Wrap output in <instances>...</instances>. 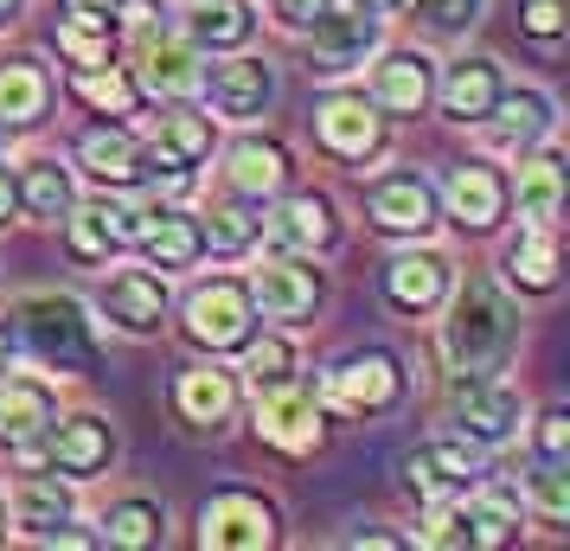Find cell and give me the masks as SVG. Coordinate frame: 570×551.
Listing matches in <instances>:
<instances>
[{"mask_svg":"<svg viewBox=\"0 0 570 551\" xmlns=\"http://www.w3.org/2000/svg\"><path fill=\"white\" fill-rule=\"evenodd\" d=\"M519 346V315L513 302L493 289L488 276H468L455 302H449V321H442V353L455 372H500Z\"/></svg>","mask_w":570,"mask_h":551,"instance_id":"1","label":"cell"},{"mask_svg":"<svg viewBox=\"0 0 570 551\" xmlns=\"http://www.w3.org/2000/svg\"><path fill=\"white\" fill-rule=\"evenodd\" d=\"M20 341L32 346V360H46L52 372H90L104 360V341H97V321L83 315L78 295H27L20 302Z\"/></svg>","mask_w":570,"mask_h":551,"instance_id":"2","label":"cell"},{"mask_svg":"<svg viewBox=\"0 0 570 551\" xmlns=\"http://www.w3.org/2000/svg\"><path fill=\"white\" fill-rule=\"evenodd\" d=\"M404 360L385 353V346H360V353H346L340 366H327L321 378V404L340 411V417H385L404 404Z\"/></svg>","mask_w":570,"mask_h":551,"instance_id":"3","label":"cell"},{"mask_svg":"<svg viewBox=\"0 0 570 551\" xmlns=\"http://www.w3.org/2000/svg\"><path fill=\"white\" fill-rule=\"evenodd\" d=\"M257 334V302H250V283H232V276H212L186 295V341L199 353H232Z\"/></svg>","mask_w":570,"mask_h":551,"instance_id":"4","label":"cell"},{"mask_svg":"<svg viewBox=\"0 0 570 551\" xmlns=\"http://www.w3.org/2000/svg\"><path fill=\"white\" fill-rule=\"evenodd\" d=\"M449 423L462 430L468 443H507L525 423V404L493 372H455V385H449Z\"/></svg>","mask_w":570,"mask_h":551,"instance_id":"5","label":"cell"},{"mask_svg":"<svg viewBox=\"0 0 570 551\" xmlns=\"http://www.w3.org/2000/svg\"><path fill=\"white\" fill-rule=\"evenodd\" d=\"M365 211H372V225L391 237H430L442 225V199L436 186L423 180L416 167H391L379 180L365 186Z\"/></svg>","mask_w":570,"mask_h":551,"instance_id":"6","label":"cell"},{"mask_svg":"<svg viewBox=\"0 0 570 551\" xmlns=\"http://www.w3.org/2000/svg\"><path fill=\"white\" fill-rule=\"evenodd\" d=\"M379 39H385V13H372V7H346V13H340V7H327L308 27L314 71H321V78L360 71L365 58H379Z\"/></svg>","mask_w":570,"mask_h":551,"instance_id":"7","label":"cell"},{"mask_svg":"<svg viewBox=\"0 0 570 551\" xmlns=\"http://www.w3.org/2000/svg\"><path fill=\"white\" fill-rule=\"evenodd\" d=\"M199 545L218 551H263L276 545V506L250 488H225L199 506Z\"/></svg>","mask_w":570,"mask_h":551,"instance_id":"8","label":"cell"},{"mask_svg":"<svg viewBox=\"0 0 570 551\" xmlns=\"http://www.w3.org/2000/svg\"><path fill=\"white\" fill-rule=\"evenodd\" d=\"M39 455H46V469H52V474L90 481V474L109 469V455H116V430H109V417H97V411L52 417V430L39 436Z\"/></svg>","mask_w":570,"mask_h":551,"instance_id":"9","label":"cell"},{"mask_svg":"<svg viewBox=\"0 0 570 551\" xmlns=\"http://www.w3.org/2000/svg\"><path fill=\"white\" fill-rule=\"evenodd\" d=\"M314 135L334 160H353V167L385 155V116H379L372 97H327L314 109Z\"/></svg>","mask_w":570,"mask_h":551,"instance_id":"10","label":"cell"},{"mask_svg":"<svg viewBox=\"0 0 570 551\" xmlns=\"http://www.w3.org/2000/svg\"><path fill=\"white\" fill-rule=\"evenodd\" d=\"M481 481V455L468 436H436V443H416L404 455V488L416 500H449V494H468Z\"/></svg>","mask_w":570,"mask_h":551,"instance_id":"11","label":"cell"},{"mask_svg":"<svg viewBox=\"0 0 570 551\" xmlns=\"http://www.w3.org/2000/svg\"><path fill=\"white\" fill-rule=\"evenodd\" d=\"M442 206H449V218L462 232H493L507 218V206H513V180L493 160H462L449 174V186H442Z\"/></svg>","mask_w":570,"mask_h":551,"instance_id":"12","label":"cell"},{"mask_svg":"<svg viewBox=\"0 0 570 551\" xmlns=\"http://www.w3.org/2000/svg\"><path fill=\"white\" fill-rule=\"evenodd\" d=\"M250 302H257L269 321H308L314 302H321V269H314L302 250H276L250 276Z\"/></svg>","mask_w":570,"mask_h":551,"instance_id":"13","label":"cell"},{"mask_svg":"<svg viewBox=\"0 0 570 551\" xmlns=\"http://www.w3.org/2000/svg\"><path fill=\"white\" fill-rule=\"evenodd\" d=\"M212 141H218L212 116H199V109H174V116H160L155 148H141V174H167L174 186H186L193 180V167L212 155Z\"/></svg>","mask_w":570,"mask_h":551,"instance_id":"14","label":"cell"},{"mask_svg":"<svg viewBox=\"0 0 570 551\" xmlns=\"http://www.w3.org/2000/svg\"><path fill=\"white\" fill-rule=\"evenodd\" d=\"M135 232H141V211L122 206V199H90V206L65 211V237H71V257L83 263H109L116 250H129Z\"/></svg>","mask_w":570,"mask_h":551,"instance_id":"15","label":"cell"},{"mask_svg":"<svg viewBox=\"0 0 570 551\" xmlns=\"http://www.w3.org/2000/svg\"><path fill=\"white\" fill-rule=\"evenodd\" d=\"M263 237H269V250H327L340 237V218H334V199L327 193H288L283 206L263 218Z\"/></svg>","mask_w":570,"mask_h":551,"instance_id":"16","label":"cell"},{"mask_svg":"<svg viewBox=\"0 0 570 551\" xmlns=\"http://www.w3.org/2000/svg\"><path fill=\"white\" fill-rule=\"evenodd\" d=\"M97 308L122 334H160V321H167V276H155V269H116L97 289Z\"/></svg>","mask_w":570,"mask_h":551,"instance_id":"17","label":"cell"},{"mask_svg":"<svg viewBox=\"0 0 570 551\" xmlns=\"http://www.w3.org/2000/svg\"><path fill=\"white\" fill-rule=\"evenodd\" d=\"M500 90H507L500 65H493L488 52H462L436 78V104H442L449 122H488V109L500 104Z\"/></svg>","mask_w":570,"mask_h":551,"instance_id":"18","label":"cell"},{"mask_svg":"<svg viewBox=\"0 0 570 551\" xmlns=\"http://www.w3.org/2000/svg\"><path fill=\"white\" fill-rule=\"evenodd\" d=\"M257 436L269 449H283V455H308L321 443V404L308 392H295V385H276V392H257Z\"/></svg>","mask_w":570,"mask_h":551,"instance_id":"19","label":"cell"},{"mask_svg":"<svg viewBox=\"0 0 570 551\" xmlns=\"http://www.w3.org/2000/svg\"><path fill=\"white\" fill-rule=\"evenodd\" d=\"M372 104L385 116H423L436 104V58L430 52H385L372 71Z\"/></svg>","mask_w":570,"mask_h":551,"instance_id":"20","label":"cell"},{"mask_svg":"<svg viewBox=\"0 0 570 551\" xmlns=\"http://www.w3.org/2000/svg\"><path fill=\"white\" fill-rule=\"evenodd\" d=\"M551 129H558V104L544 90H500V104L488 109V135L500 155H532Z\"/></svg>","mask_w":570,"mask_h":551,"instance_id":"21","label":"cell"},{"mask_svg":"<svg viewBox=\"0 0 570 551\" xmlns=\"http://www.w3.org/2000/svg\"><path fill=\"white\" fill-rule=\"evenodd\" d=\"M385 302L397 315H430L449 302V257L436 250H397L385 263Z\"/></svg>","mask_w":570,"mask_h":551,"instance_id":"22","label":"cell"},{"mask_svg":"<svg viewBox=\"0 0 570 551\" xmlns=\"http://www.w3.org/2000/svg\"><path fill=\"white\" fill-rule=\"evenodd\" d=\"M206 90H212V109L225 116V122H250V116H263L269 109V97H276V71L263 65V58H225L218 71H206Z\"/></svg>","mask_w":570,"mask_h":551,"instance_id":"23","label":"cell"},{"mask_svg":"<svg viewBox=\"0 0 570 551\" xmlns=\"http://www.w3.org/2000/svg\"><path fill=\"white\" fill-rule=\"evenodd\" d=\"M288 148L283 141H269V135H244V141H232V155H225V180H232L237 199H250V206H263V199H276L288 186Z\"/></svg>","mask_w":570,"mask_h":551,"instance_id":"24","label":"cell"},{"mask_svg":"<svg viewBox=\"0 0 570 551\" xmlns=\"http://www.w3.org/2000/svg\"><path fill=\"white\" fill-rule=\"evenodd\" d=\"M135 244H141V257L155 263L160 276H167V269H193V263L206 257L199 218H193V211H180V206L141 211V232H135Z\"/></svg>","mask_w":570,"mask_h":551,"instance_id":"25","label":"cell"},{"mask_svg":"<svg viewBox=\"0 0 570 551\" xmlns=\"http://www.w3.org/2000/svg\"><path fill=\"white\" fill-rule=\"evenodd\" d=\"M46 109H52V78H46V65L27 58V52L0 58V135L46 122Z\"/></svg>","mask_w":570,"mask_h":551,"instance_id":"26","label":"cell"},{"mask_svg":"<svg viewBox=\"0 0 570 551\" xmlns=\"http://www.w3.org/2000/svg\"><path fill=\"white\" fill-rule=\"evenodd\" d=\"M58 417V392L46 378H0V443H32V436H46Z\"/></svg>","mask_w":570,"mask_h":551,"instance_id":"27","label":"cell"},{"mask_svg":"<svg viewBox=\"0 0 570 551\" xmlns=\"http://www.w3.org/2000/svg\"><path fill=\"white\" fill-rule=\"evenodd\" d=\"M180 20H186V39H193L199 52H237V46L257 32L250 0H193Z\"/></svg>","mask_w":570,"mask_h":551,"instance_id":"28","label":"cell"},{"mask_svg":"<svg viewBox=\"0 0 570 551\" xmlns=\"http://www.w3.org/2000/svg\"><path fill=\"white\" fill-rule=\"evenodd\" d=\"M174 404H180L186 423L218 430V423L232 417V404H237V378L225 366H186L180 378H174Z\"/></svg>","mask_w":570,"mask_h":551,"instance_id":"29","label":"cell"},{"mask_svg":"<svg viewBox=\"0 0 570 551\" xmlns=\"http://www.w3.org/2000/svg\"><path fill=\"white\" fill-rule=\"evenodd\" d=\"M507 283L519 295H551L558 289V232L551 225H525V232L507 244Z\"/></svg>","mask_w":570,"mask_h":551,"instance_id":"30","label":"cell"},{"mask_svg":"<svg viewBox=\"0 0 570 551\" xmlns=\"http://www.w3.org/2000/svg\"><path fill=\"white\" fill-rule=\"evenodd\" d=\"M78 167L97 186H135L141 180V141L129 129H90L78 141Z\"/></svg>","mask_w":570,"mask_h":551,"instance_id":"31","label":"cell"},{"mask_svg":"<svg viewBox=\"0 0 570 551\" xmlns=\"http://www.w3.org/2000/svg\"><path fill=\"white\" fill-rule=\"evenodd\" d=\"M558 206H564V160L539 155V148L519 155V218L558 232Z\"/></svg>","mask_w":570,"mask_h":551,"instance_id":"32","label":"cell"},{"mask_svg":"<svg viewBox=\"0 0 570 551\" xmlns=\"http://www.w3.org/2000/svg\"><path fill=\"white\" fill-rule=\"evenodd\" d=\"M141 65H148V83L160 97H199L206 90V65H199L193 39H148Z\"/></svg>","mask_w":570,"mask_h":551,"instance_id":"33","label":"cell"},{"mask_svg":"<svg viewBox=\"0 0 570 551\" xmlns=\"http://www.w3.org/2000/svg\"><path fill=\"white\" fill-rule=\"evenodd\" d=\"M71 97H78L83 109H97V116H135L141 109V83L109 58V65H90V71H71Z\"/></svg>","mask_w":570,"mask_h":551,"instance_id":"34","label":"cell"},{"mask_svg":"<svg viewBox=\"0 0 570 551\" xmlns=\"http://www.w3.org/2000/svg\"><path fill=\"white\" fill-rule=\"evenodd\" d=\"M104 545H122V551H148L167 539V506L148 494H129V500H116L104 513V532H97Z\"/></svg>","mask_w":570,"mask_h":551,"instance_id":"35","label":"cell"},{"mask_svg":"<svg viewBox=\"0 0 570 551\" xmlns=\"http://www.w3.org/2000/svg\"><path fill=\"white\" fill-rule=\"evenodd\" d=\"M7 506H13V520L27 525V539H46L52 525L71 520V494L58 488V474H20Z\"/></svg>","mask_w":570,"mask_h":551,"instance_id":"36","label":"cell"},{"mask_svg":"<svg viewBox=\"0 0 570 551\" xmlns=\"http://www.w3.org/2000/svg\"><path fill=\"white\" fill-rule=\"evenodd\" d=\"M13 193H20V211L46 218V225H58L65 211L78 206V193H71V167H58V160H27L20 180H13Z\"/></svg>","mask_w":570,"mask_h":551,"instance_id":"37","label":"cell"},{"mask_svg":"<svg viewBox=\"0 0 570 551\" xmlns=\"http://www.w3.org/2000/svg\"><path fill=\"white\" fill-rule=\"evenodd\" d=\"M468 525H474V551L481 545H513L519 539V500L507 494V488H468Z\"/></svg>","mask_w":570,"mask_h":551,"instance_id":"38","label":"cell"},{"mask_svg":"<svg viewBox=\"0 0 570 551\" xmlns=\"http://www.w3.org/2000/svg\"><path fill=\"white\" fill-rule=\"evenodd\" d=\"M244 378H250V392L295 385V346H288L283 334H250V341H244Z\"/></svg>","mask_w":570,"mask_h":551,"instance_id":"39","label":"cell"},{"mask_svg":"<svg viewBox=\"0 0 570 551\" xmlns=\"http://www.w3.org/2000/svg\"><path fill=\"white\" fill-rule=\"evenodd\" d=\"M199 237H206V250H218V257H244L263 237V218L257 211H212V218H199Z\"/></svg>","mask_w":570,"mask_h":551,"instance_id":"40","label":"cell"},{"mask_svg":"<svg viewBox=\"0 0 570 551\" xmlns=\"http://www.w3.org/2000/svg\"><path fill=\"white\" fill-rule=\"evenodd\" d=\"M532 506H539V525L564 532V520H570V474H564V462H544V469L532 474Z\"/></svg>","mask_w":570,"mask_h":551,"instance_id":"41","label":"cell"},{"mask_svg":"<svg viewBox=\"0 0 570 551\" xmlns=\"http://www.w3.org/2000/svg\"><path fill=\"white\" fill-rule=\"evenodd\" d=\"M58 52L71 58V71H90V65H109V32H97V27H78V20H65L58 27Z\"/></svg>","mask_w":570,"mask_h":551,"instance_id":"42","label":"cell"},{"mask_svg":"<svg viewBox=\"0 0 570 551\" xmlns=\"http://www.w3.org/2000/svg\"><path fill=\"white\" fill-rule=\"evenodd\" d=\"M519 27L532 32V39H544V46H551V39H564V0H525V7H519Z\"/></svg>","mask_w":570,"mask_h":551,"instance_id":"43","label":"cell"},{"mask_svg":"<svg viewBox=\"0 0 570 551\" xmlns=\"http://www.w3.org/2000/svg\"><path fill=\"white\" fill-rule=\"evenodd\" d=\"M65 13H71L78 27L116 32V20H122V0H65Z\"/></svg>","mask_w":570,"mask_h":551,"instance_id":"44","label":"cell"},{"mask_svg":"<svg viewBox=\"0 0 570 551\" xmlns=\"http://www.w3.org/2000/svg\"><path fill=\"white\" fill-rule=\"evenodd\" d=\"M564 449H570V417L564 411H544L539 417V455L544 462H564Z\"/></svg>","mask_w":570,"mask_h":551,"instance_id":"45","label":"cell"},{"mask_svg":"<svg viewBox=\"0 0 570 551\" xmlns=\"http://www.w3.org/2000/svg\"><path fill=\"white\" fill-rule=\"evenodd\" d=\"M334 0H276V27H288V32H308L321 13H327Z\"/></svg>","mask_w":570,"mask_h":551,"instance_id":"46","label":"cell"},{"mask_svg":"<svg viewBox=\"0 0 570 551\" xmlns=\"http://www.w3.org/2000/svg\"><path fill=\"white\" fill-rule=\"evenodd\" d=\"M474 13H481V0H430V20L436 27H468Z\"/></svg>","mask_w":570,"mask_h":551,"instance_id":"47","label":"cell"},{"mask_svg":"<svg viewBox=\"0 0 570 551\" xmlns=\"http://www.w3.org/2000/svg\"><path fill=\"white\" fill-rule=\"evenodd\" d=\"M20 218V193H13V174H7V135H0V225Z\"/></svg>","mask_w":570,"mask_h":551,"instance_id":"48","label":"cell"},{"mask_svg":"<svg viewBox=\"0 0 570 551\" xmlns=\"http://www.w3.org/2000/svg\"><path fill=\"white\" fill-rule=\"evenodd\" d=\"M20 366V334H13V321H0V378Z\"/></svg>","mask_w":570,"mask_h":551,"instance_id":"49","label":"cell"},{"mask_svg":"<svg viewBox=\"0 0 570 551\" xmlns=\"http://www.w3.org/2000/svg\"><path fill=\"white\" fill-rule=\"evenodd\" d=\"M353 7H372V13H430V0H353Z\"/></svg>","mask_w":570,"mask_h":551,"instance_id":"50","label":"cell"},{"mask_svg":"<svg viewBox=\"0 0 570 551\" xmlns=\"http://www.w3.org/2000/svg\"><path fill=\"white\" fill-rule=\"evenodd\" d=\"M20 13H27V0H0V27H13Z\"/></svg>","mask_w":570,"mask_h":551,"instance_id":"51","label":"cell"},{"mask_svg":"<svg viewBox=\"0 0 570 551\" xmlns=\"http://www.w3.org/2000/svg\"><path fill=\"white\" fill-rule=\"evenodd\" d=\"M0 532H7V494H0Z\"/></svg>","mask_w":570,"mask_h":551,"instance_id":"52","label":"cell"}]
</instances>
